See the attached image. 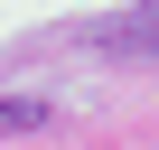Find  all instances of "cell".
Segmentation results:
<instances>
[{
  "label": "cell",
  "instance_id": "6da1fadb",
  "mask_svg": "<svg viewBox=\"0 0 159 150\" xmlns=\"http://www.w3.org/2000/svg\"><path fill=\"white\" fill-rule=\"evenodd\" d=\"M112 47H131V56H159V10H140V19H122V28H112Z\"/></svg>",
  "mask_w": 159,
  "mask_h": 150
},
{
  "label": "cell",
  "instance_id": "7a4b0ae2",
  "mask_svg": "<svg viewBox=\"0 0 159 150\" xmlns=\"http://www.w3.org/2000/svg\"><path fill=\"white\" fill-rule=\"evenodd\" d=\"M47 122V103H0V131H38Z\"/></svg>",
  "mask_w": 159,
  "mask_h": 150
}]
</instances>
